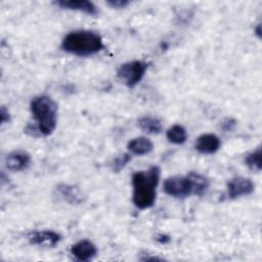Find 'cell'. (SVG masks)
I'll use <instances>...</instances> for the list:
<instances>
[{
    "mask_svg": "<svg viewBox=\"0 0 262 262\" xmlns=\"http://www.w3.org/2000/svg\"><path fill=\"white\" fill-rule=\"evenodd\" d=\"M254 191V183L250 178L234 177L227 183V194L229 199H237L243 195L251 194Z\"/></svg>",
    "mask_w": 262,
    "mask_h": 262,
    "instance_id": "cell-6",
    "label": "cell"
},
{
    "mask_svg": "<svg viewBox=\"0 0 262 262\" xmlns=\"http://www.w3.org/2000/svg\"><path fill=\"white\" fill-rule=\"evenodd\" d=\"M30 110L35 124L28 125L26 132L34 136L50 135L57 122V104L47 95H39L32 99Z\"/></svg>",
    "mask_w": 262,
    "mask_h": 262,
    "instance_id": "cell-1",
    "label": "cell"
},
{
    "mask_svg": "<svg viewBox=\"0 0 262 262\" xmlns=\"http://www.w3.org/2000/svg\"><path fill=\"white\" fill-rule=\"evenodd\" d=\"M56 5L64 9L82 11L89 15H97L98 10L96 6L88 0H58L55 2Z\"/></svg>",
    "mask_w": 262,
    "mask_h": 262,
    "instance_id": "cell-11",
    "label": "cell"
},
{
    "mask_svg": "<svg viewBox=\"0 0 262 262\" xmlns=\"http://www.w3.org/2000/svg\"><path fill=\"white\" fill-rule=\"evenodd\" d=\"M164 191L174 198H185L191 194L190 182L187 176H173L164 181Z\"/></svg>",
    "mask_w": 262,
    "mask_h": 262,
    "instance_id": "cell-5",
    "label": "cell"
},
{
    "mask_svg": "<svg viewBox=\"0 0 262 262\" xmlns=\"http://www.w3.org/2000/svg\"><path fill=\"white\" fill-rule=\"evenodd\" d=\"M131 160V156L130 154H123L120 155L119 157H117L113 164H112V169L114 172H120Z\"/></svg>",
    "mask_w": 262,
    "mask_h": 262,
    "instance_id": "cell-18",
    "label": "cell"
},
{
    "mask_svg": "<svg viewBox=\"0 0 262 262\" xmlns=\"http://www.w3.org/2000/svg\"><path fill=\"white\" fill-rule=\"evenodd\" d=\"M160 168L151 166L145 171H137L132 176L133 204L138 209H147L156 201V188L160 179Z\"/></svg>",
    "mask_w": 262,
    "mask_h": 262,
    "instance_id": "cell-2",
    "label": "cell"
},
{
    "mask_svg": "<svg viewBox=\"0 0 262 262\" xmlns=\"http://www.w3.org/2000/svg\"><path fill=\"white\" fill-rule=\"evenodd\" d=\"M138 126L147 133L159 134L163 130L162 123L159 119L151 116H144L138 120Z\"/></svg>",
    "mask_w": 262,
    "mask_h": 262,
    "instance_id": "cell-14",
    "label": "cell"
},
{
    "mask_svg": "<svg viewBox=\"0 0 262 262\" xmlns=\"http://www.w3.org/2000/svg\"><path fill=\"white\" fill-rule=\"evenodd\" d=\"M166 135L168 140L175 144H182L187 138L186 130L181 125H173L168 129Z\"/></svg>",
    "mask_w": 262,
    "mask_h": 262,
    "instance_id": "cell-16",
    "label": "cell"
},
{
    "mask_svg": "<svg viewBox=\"0 0 262 262\" xmlns=\"http://www.w3.org/2000/svg\"><path fill=\"white\" fill-rule=\"evenodd\" d=\"M0 117H1V123L2 124H5V123L9 122V120H10L9 113H8V111L4 106L1 107V115H0Z\"/></svg>",
    "mask_w": 262,
    "mask_h": 262,
    "instance_id": "cell-20",
    "label": "cell"
},
{
    "mask_svg": "<svg viewBox=\"0 0 262 262\" xmlns=\"http://www.w3.org/2000/svg\"><path fill=\"white\" fill-rule=\"evenodd\" d=\"M148 66L149 63L143 60L128 61L120 66L117 71V76L123 80L128 87L132 88L141 81Z\"/></svg>",
    "mask_w": 262,
    "mask_h": 262,
    "instance_id": "cell-4",
    "label": "cell"
},
{
    "mask_svg": "<svg viewBox=\"0 0 262 262\" xmlns=\"http://www.w3.org/2000/svg\"><path fill=\"white\" fill-rule=\"evenodd\" d=\"M106 3L113 8H124L129 4L128 0H108Z\"/></svg>",
    "mask_w": 262,
    "mask_h": 262,
    "instance_id": "cell-19",
    "label": "cell"
},
{
    "mask_svg": "<svg viewBox=\"0 0 262 262\" xmlns=\"http://www.w3.org/2000/svg\"><path fill=\"white\" fill-rule=\"evenodd\" d=\"M127 147L132 155L142 156V155L149 154L154 148V144L148 138L141 136V137H136L131 139L128 142Z\"/></svg>",
    "mask_w": 262,
    "mask_h": 262,
    "instance_id": "cell-12",
    "label": "cell"
},
{
    "mask_svg": "<svg viewBox=\"0 0 262 262\" xmlns=\"http://www.w3.org/2000/svg\"><path fill=\"white\" fill-rule=\"evenodd\" d=\"M31 157L27 151L14 150L7 155L5 159L6 168L10 171H21L29 167Z\"/></svg>",
    "mask_w": 262,
    "mask_h": 262,
    "instance_id": "cell-10",
    "label": "cell"
},
{
    "mask_svg": "<svg viewBox=\"0 0 262 262\" xmlns=\"http://www.w3.org/2000/svg\"><path fill=\"white\" fill-rule=\"evenodd\" d=\"M246 165L254 170V171H260L261 170V148L258 147L256 150L250 152L247 155L245 159Z\"/></svg>",
    "mask_w": 262,
    "mask_h": 262,
    "instance_id": "cell-17",
    "label": "cell"
},
{
    "mask_svg": "<svg viewBox=\"0 0 262 262\" xmlns=\"http://www.w3.org/2000/svg\"><path fill=\"white\" fill-rule=\"evenodd\" d=\"M57 190L60 193V195L69 203L78 204V203L82 202V194H81L80 190L73 185L60 184V185H58Z\"/></svg>",
    "mask_w": 262,
    "mask_h": 262,
    "instance_id": "cell-15",
    "label": "cell"
},
{
    "mask_svg": "<svg viewBox=\"0 0 262 262\" xmlns=\"http://www.w3.org/2000/svg\"><path fill=\"white\" fill-rule=\"evenodd\" d=\"M61 239L60 234L52 230H40L33 231L29 234V241L33 245H38L42 247H54Z\"/></svg>",
    "mask_w": 262,
    "mask_h": 262,
    "instance_id": "cell-8",
    "label": "cell"
},
{
    "mask_svg": "<svg viewBox=\"0 0 262 262\" xmlns=\"http://www.w3.org/2000/svg\"><path fill=\"white\" fill-rule=\"evenodd\" d=\"M61 49L78 56H90L104 49L102 38L92 31H74L61 42Z\"/></svg>",
    "mask_w": 262,
    "mask_h": 262,
    "instance_id": "cell-3",
    "label": "cell"
},
{
    "mask_svg": "<svg viewBox=\"0 0 262 262\" xmlns=\"http://www.w3.org/2000/svg\"><path fill=\"white\" fill-rule=\"evenodd\" d=\"M221 146V141L219 137L212 133L202 134L198 137L195 142V149L204 155H211L216 152Z\"/></svg>",
    "mask_w": 262,
    "mask_h": 262,
    "instance_id": "cell-9",
    "label": "cell"
},
{
    "mask_svg": "<svg viewBox=\"0 0 262 262\" xmlns=\"http://www.w3.org/2000/svg\"><path fill=\"white\" fill-rule=\"evenodd\" d=\"M186 176L190 182L191 194L203 195L209 188V180L204 175L196 172H189Z\"/></svg>",
    "mask_w": 262,
    "mask_h": 262,
    "instance_id": "cell-13",
    "label": "cell"
},
{
    "mask_svg": "<svg viewBox=\"0 0 262 262\" xmlns=\"http://www.w3.org/2000/svg\"><path fill=\"white\" fill-rule=\"evenodd\" d=\"M256 34H257V36L260 38L261 37V26L259 25L258 27H257V29H256Z\"/></svg>",
    "mask_w": 262,
    "mask_h": 262,
    "instance_id": "cell-21",
    "label": "cell"
},
{
    "mask_svg": "<svg viewBox=\"0 0 262 262\" xmlns=\"http://www.w3.org/2000/svg\"><path fill=\"white\" fill-rule=\"evenodd\" d=\"M70 251H71V254L77 260H80V261H89L93 259L97 254L96 246L88 239H82L74 244L71 247Z\"/></svg>",
    "mask_w": 262,
    "mask_h": 262,
    "instance_id": "cell-7",
    "label": "cell"
}]
</instances>
